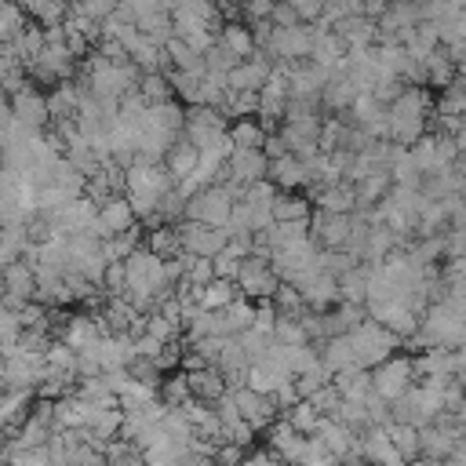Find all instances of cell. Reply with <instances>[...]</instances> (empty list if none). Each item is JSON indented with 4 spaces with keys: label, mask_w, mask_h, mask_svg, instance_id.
I'll return each mask as SVG.
<instances>
[{
    "label": "cell",
    "mask_w": 466,
    "mask_h": 466,
    "mask_svg": "<svg viewBox=\"0 0 466 466\" xmlns=\"http://www.w3.org/2000/svg\"><path fill=\"white\" fill-rule=\"evenodd\" d=\"M430 113H433V102H430L426 87H404L400 98H393L386 106V138L408 149L411 142H419L426 135Z\"/></svg>",
    "instance_id": "obj_1"
},
{
    "label": "cell",
    "mask_w": 466,
    "mask_h": 466,
    "mask_svg": "<svg viewBox=\"0 0 466 466\" xmlns=\"http://www.w3.org/2000/svg\"><path fill=\"white\" fill-rule=\"evenodd\" d=\"M233 193L222 186V182H211V186H200L189 200H186V211H182V218H189V222H204V226H215V229H222L226 222H229V211H233Z\"/></svg>",
    "instance_id": "obj_2"
},
{
    "label": "cell",
    "mask_w": 466,
    "mask_h": 466,
    "mask_svg": "<svg viewBox=\"0 0 466 466\" xmlns=\"http://www.w3.org/2000/svg\"><path fill=\"white\" fill-rule=\"evenodd\" d=\"M350 342H353V360H357V368H364V371H371L379 360L393 357V350L400 346V339H397L393 331H386L382 324H375V320L357 324V328L350 331Z\"/></svg>",
    "instance_id": "obj_3"
},
{
    "label": "cell",
    "mask_w": 466,
    "mask_h": 466,
    "mask_svg": "<svg viewBox=\"0 0 466 466\" xmlns=\"http://www.w3.org/2000/svg\"><path fill=\"white\" fill-rule=\"evenodd\" d=\"M371 393L379 397V400H397V397H404L411 386H415V368H411V357H386V360H379L371 371Z\"/></svg>",
    "instance_id": "obj_4"
},
{
    "label": "cell",
    "mask_w": 466,
    "mask_h": 466,
    "mask_svg": "<svg viewBox=\"0 0 466 466\" xmlns=\"http://www.w3.org/2000/svg\"><path fill=\"white\" fill-rule=\"evenodd\" d=\"M175 229H178V248L193 258H215L226 244V229H215V226H204V222L182 218Z\"/></svg>",
    "instance_id": "obj_5"
},
{
    "label": "cell",
    "mask_w": 466,
    "mask_h": 466,
    "mask_svg": "<svg viewBox=\"0 0 466 466\" xmlns=\"http://www.w3.org/2000/svg\"><path fill=\"white\" fill-rule=\"evenodd\" d=\"M135 226H138V218H135V211L124 197H109V200L95 204V229H98L102 240L113 237V233H127Z\"/></svg>",
    "instance_id": "obj_6"
},
{
    "label": "cell",
    "mask_w": 466,
    "mask_h": 466,
    "mask_svg": "<svg viewBox=\"0 0 466 466\" xmlns=\"http://www.w3.org/2000/svg\"><path fill=\"white\" fill-rule=\"evenodd\" d=\"M229 400H233V408H237L240 422H248L251 430L269 426V422H273V415H277V404H273L269 397H262V393H251L248 386L233 390V393H229Z\"/></svg>",
    "instance_id": "obj_7"
},
{
    "label": "cell",
    "mask_w": 466,
    "mask_h": 466,
    "mask_svg": "<svg viewBox=\"0 0 466 466\" xmlns=\"http://www.w3.org/2000/svg\"><path fill=\"white\" fill-rule=\"evenodd\" d=\"M186 375V386H189V397L200 400V404H215L218 397L229 393L226 379L218 368H193V371H182Z\"/></svg>",
    "instance_id": "obj_8"
},
{
    "label": "cell",
    "mask_w": 466,
    "mask_h": 466,
    "mask_svg": "<svg viewBox=\"0 0 466 466\" xmlns=\"http://www.w3.org/2000/svg\"><path fill=\"white\" fill-rule=\"evenodd\" d=\"M266 182H273V186H277V193H291V189L306 186L302 160H295L291 153H280V157L266 160Z\"/></svg>",
    "instance_id": "obj_9"
},
{
    "label": "cell",
    "mask_w": 466,
    "mask_h": 466,
    "mask_svg": "<svg viewBox=\"0 0 466 466\" xmlns=\"http://www.w3.org/2000/svg\"><path fill=\"white\" fill-rule=\"evenodd\" d=\"M189 291H193L197 306L208 309V313H218V309H226V306H233V302L240 299L237 284H233V280H222V277H211L204 288H189Z\"/></svg>",
    "instance_id": "obj_10"
},
{
    "label": "cell",
    "mask_w": 466,
    "mask_h": 466,
    "mask_svg": "<svg viewBox=\"0 0 466 466\" xmlns=\"http://www.w3.org/2000/svg\"><path fill=\"white\" fill-rule=\"evenodd\" d=\"M357 95L360 91H357V84L350 76H328L324 87H320V95H317V106L328 109V113H346Z\"/></svg>",
    "instance_id": "obj_11"
},
{
    "label": "cell",
    "mask_w": 466,
    "mask_h": 466,
    "mask_svg": "<svg viewBox=\"0 0 466 466\" xmlns=\"http://www.w3.org/2000/svg\"><path fill=\"white\" fill-rule=\"evenodd\" d=\"M197 157H200V149L193 146V142H186L182 135L167 146V153H164V160H160V167L171 175V182H178V178H186V175H193V167H197Z\"/></svg>",
    "instance_id": "obj_12"
},
{
    "label": "cell",
    "mask_w": 466,
    "mask_h": 466,
    "mask_svg": "<svg viewBox=\"0 0 466 466\" xmlns=\"http://www.w3.org/2000/svg\"><path fill=\"white\" fill-rule=\"evenodd\" d=\"M98 335H102V328H98V317H91V313L84 317V313H80V317H69V320L62 324V331H58V342H66V346L76 353V350L91 346Z\"/></svg>",
    "instance_id": "obj_13"
},
{
    "label": "cell",
    "mask_w": 466,
    "mask_h": 466,
    "mask_svg": "<svg viewBox=\"0 0 466 466\" xmlns=\"http://www.w3.org/2000/svg\"><path fill=\"white\" fill-rule=\"evenodd\" d=\"M215 40H218L226 51H233L237 62H244V58L255 55V36H251V29H248L244 22H222L218 33H215Z\"/></svg>",
    "instance_id": "obj_14"
},
{
    "label": "cell",
    "mask_w": 466,
    "mask_h": 466,
    "mask_svg": "<svg viewBox=\"0 0 466 466\" xmlns=\"http://www.w3.org/2000/svg\"><path fill=\"white\" fill-rule=\"evenodd\" d=\"M226 138H229L233 149H262L266 127H262L255 116H237V120L226 127Z\"/></svg>",
    "instance_id": "obj_15"
},
{
    "label": "cell",
    "mask_w": 466,
    "mask_h": 466,
    "mask_svg": "<svg viewBox=\"0 0 466 466\" xmlns=\"http://www.w3.org/2000/svg\"><path fill=\"white\" fill-rule=\"evenodd\" d=\"M317 211H324V215H350L353 211V186H346V182L320 186L317 189Z\"/></svg>",
    "instance_id": "obj_16"
},
{
    "label": "cell",
    "mask_w": 466,
    "mask_h": 466,
    "mask_svg": "<svg viewBox=\"0 0 466 466\" xmlns=\"http://www.w3.org/2000/svg\"><path fill=\"white\" fill-rule=\"evenodd\" d=\"M313 215V204L299 193H277V200L269 204V218L273 222H302Z\"/></svg>",
    "instance_id": "obj_17"
},
{
    "label": "cell",
    "mask_w": 466,
    "mask_h": 466,
    "mask_svg": "<svg viewBox=\"0 0 466 466\" xmlns=\"http://www.w3.org/2000/svg\"><path fill=\"white\" fill-rule=\"evenodd\" d=\"M269 342H277V346H306L309 339H306V328H302L299 317H277L273 331H269Z\"/></svg>",
    "instance_id": "obj_18"
},
{
    "label": "cell",
    "mask_w": 466,
    "mask_h": 466,
    "mask_svg": "<svg viewBox=\"0 0 466 466\" xmlns=\"http://www.w3.org/2000/svg\"><path fill=\"white\" fill-rule=\"evenodd\" d=\"M25 25H29V18L22 15V7L15 0H0V47L11 44Z\"/></svg>",
    "instance_id": "obj_19"
},
{
    "label": "cell",
    "mask_w": 466,
    "mask_h": 466,
    "mask_svg": "<svg viewBox=\"0 0 466 466\" xmlns=\"http://www.w3.org/2000/svg\"><path fill=\"white\" fill-rule=\"evenodd\" d=\"M135 91L142 95V102H146V106L167 102V98H171V87H167V73H142Z\"/></svg>",
    "instance_id": "obj_20"
},
{
    "label": "cell",
    "mask_w": 466,
    "mask_h": 466,
    "mask_svg": "<svg viewBox=\"0 0 466 466\" xmlns=\"http://www.w3.org/2000/svg\"><path fill=\"white\" fill-rule=\"evenodd\" d=\"M320 419H324V415H317V411H313L306 400H299V404H291V408H288V419H284V422H288L295 433L309 437V433L317 430V422H320Z\"/></svg>",
    "instance_id": "obj_21"
},
{
    "label": "cell",
    "mask_w": 466,
    "mask_h": 466,
    "mask_svg": "<svg viewBox=\"0 0 466 466\" xmlns=\"http://www.w3.org/2000/svg\"><path fill=\"white\" fill-rule=\"evenodd\" d=\"M7 466H51L44 448H7Z\"/></svg>",
    "instance_id": "obj_22"
},
{
    "label": "cell",
    "mask_w": 466,
    "mask_h": 466,
    "mask_svg": "<svg viewBox=\"0 0 466 466\" xmlns=\"http://www.w3.org/2000/svg\"><path fill=\"white\" fill-rule=\"evenodd\" d=\"M284 4L295 11L299 25H313L320 18V11H324V0H284Z\"/></svg>",
    "instance_id": "obj_23"
},
{
    "label": "cell",
    "mask_w": 466,
    "mask_h": 466,
    "mask_svg": "<svg viewBox=\"0 0 466 466\" xmlns=\"http://www.w3.org/2000/svg\"><path fill=\"white\" fill-rule=\"evenodd\" d=\"M266 22H269L273 29H291V25H299L295 11H291L284 0H273V4H269V15H266Z\"/></svg>",
    "instance_id": "obj_24"
},
{
    "label": "cell",
    "mask_w": 466,
    "mask_h": 466,
    "mask_svg": "<svg viewBox=\"0 0 466 466\" xmlns=\"http://www.w3.org/2000/svg\"><path fill=\"white\" fill-rule=\"evenodd\" d=\"M189 466H211V459H193Z\"/></svg>",
    "instance_id": "obj_25"
},
{
    "label": "cell",
    "mask_w": 466,
    "mask_h": 466,
    "mask_svg": "<svg viewBox=\"0 0 466 466\" xmlns=\"http://www.w3.org/2000/svg\"><path fill=\"white\" fill-rule=\"evenodd\" d=\"M237 4H273V0H237Z\"/></svg>",
    "instance_id": "obj_26"
},
{
    "label": "cell",
    "mask_w": 466,
    "mask_h": 466,
    "mask_svg": "<svg viewBox=\"0 0 466 466\" xmlns=\"http://www.w3.org/2000/svg\"><path fill=\"white\" fill-rule=\"evenodd\" d=\"M408 4H415V7H422V4H426V0H408Z\"/></svg>",
    "instance_id": "obj_27"
},
{
    "label": "cell",
    "mask_w": 466,
    "mask_h": 466,
    "mask_svg": "<svg viewBox=\"0 0 466 466\" xmlns=\"http://www.w3.org/2000/svg\"><path fill=\"white\" fill-rule=\"evenodd\" d=\"M0 299H4V277H0Z\"/></svg>",
    "instance_id": "obj_28"
},
{
    "label": "cell",
    "mask_w": 466,
    "mask_h": 466,
    "mask_svg": "<svg viewBox=\"0 0 466 466\" xmlns=\"http://www.w3.org/2000/svg\"><path fill=\"white\" fill-rule=\"evenodd\" d=\"M386 4H397V0H386Z\"/></svg>",
    "instance_id": "obj_29"
}]
</instances>
